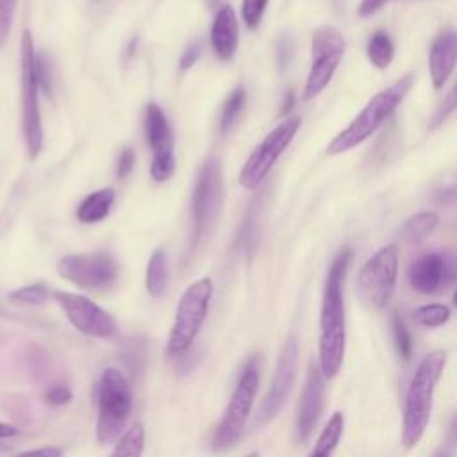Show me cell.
<instances>
[{
  "instance_id": "23",
  "label": "cell",
  "mask_w": 457,
  "mask_h": 457,
  "mask_svg": "<svg viewBox=\"0 0 457 457\" xmlns=\"http://www.w3.org/2000/svg\"><path fill=\"white\" fill-rule=\"evenodd\" d=\"M366 55L370 62L378 68L386 70L395 59V45L386 30H375L366 45Z\"/></svg>"
},
{
  "instance_id": "10",
  "label": "cell",
  "mask_w": 457,
  "mask_h": 457,
  "mask_svg": "<svg viewBox=\"0 0 457 457\" xmlns=\"http://www.w3.org/2000/svg\"><path fill=\"white\" fill-rule=\"evenodd\" d=\"M36 48L29 30L21 36V100H23V134L30 159H36L43 148V125L37 98V80L34 71Z\"/></svg>"
},
{
  "instance_id": "44",
  "label": "cell",
  "mask_w": 457,
  "mask_h": 457,
  "mask_svg": "<svg viewBox=\"0 0 457 457\" xmlns=\"http://www.w3.org/2000/svg\"><path fill=\"white\" fill-rule=\"evenodd\" d=\"M245 457H259V453H257V452H252V453H248V455H245Z\"/></svg>"
},
{
  "instance_id": "17",
  "label": "cell",
  "mask_w": 457,
  "mask_h": 457,
  "mask_svg": "<svg viewBox=\"0 0 457 457\" xmlns=\"http://www.w3.org/2000/svg\"><path fill=\"white\" fill-rule=\"evenodd\" d=\"M320 366L311 364L307 371V378L300 395L298 412H296V437L298 441H307L314 432L321 411H323V398H325V382Z\"/></svg>"
},
{
  "instance_id": "3",
  "label": "cell",
  "mask_w": 457,
  "mask_h": 457,
  "mask_svg": "<svg viewBox=\"0 0 457 457\" xmlns=\"http://www.w3.org/2000/svg\"><path fill=\"white\" fill-rule=\"evenodd\" d=\"M414 82V73L402 75L396 82H393L389 87L377 93L364 109L352 120V123L341 130L327 146L328 155H339L343 152H348L361 143H364L368 137L375 134V130L389 120V116L395 112V109L402 104L405 95L411 91Z\"/></svg>"
},
{
  "instance_id": "1",
  "label": "cell",
  "mask_w": 457,
  "mask_h": 457,
  "mask_svg": "<svg viewBox=\"0 0 457 457\" xmlns=\"http://www.w3.org/2000/svg\"><path fill=\"white\" fill-rule=\"evenodd\" d=\"M352 250L348 246L341 248V252L332 261L321 300V314H320V345H318V359L320 370L325 378H332L337 375L346 346V328H345V298L343 286L346 278V271L350 266Z\"/></svg>"
},
{
  "instance_id": "8",
  "label": "cell",
  "mask_w": 457,
  "mask_h": 457,
  "mask_svg": "<svg viewBox=\"0 0 457 457\" xmlns=\"http://www.w3.org/2000/svg\"><path fill=\"white\" fill-rule=\"evenodd\" d=\"M398 259V246L386 245L361 268L357 277V289L361 298L370 307L382 309L389 302L396 286Z\"/></svg>"
},
{
  "instance_id": "13",
  "label": "cell",
  "mask_w": 457,
  "mask_h": 457,
  "mask_svg": "<svg viewBox=\"0 0 457 457\" xmlns=\"http://www.w3.org/2000/svg\"><path fill=\"white\" fill-rule=\"evenodd\" d=\"M298 341L295 336H289L280 350V355L277 359V366H275V373L270 384V389L266 393V396L262 398L259 411L255 414V427H262L266 423H270L284 407V403L287 402L295 378H296V368H298Z\"/></svg>"
},
{
  "instance_id": "25",
  "label": "cell",
  "mask_w": 457,
  "mask_h": 457,
  "mask_svg": "<svg viewBox=\"0 0 457 457\" xmlns=\"http://www.w3.org/2000/svg\"><path fill=\"white\" fill-rule=\"evenodd\" d=\"M145 427L143 423H136L125 430V434L116 441V446L111 457H143L145 452Z\"/></svg>"
},
{
  "instance_id": "29",
  "label": "cell",
  "mask_w": 457,
  "mask_h": 457,
  "mask_svg": "<svg viewBox=\"0 0 457 457\" xmlns=\"http://www.w3.org/2000/svg\"><path fill=\"white\" fill-rule=\"evenodd\" d=\"M391 328H393V341H395V348L398 352V355L407 362L411 361V355H412V339H411V334L403 323V320L395 314L393 316V321H391Z\"/></svg>"
},
{
  "instance_id": "35",
  "label": "cell",
  "mask_w": 457,
  "mask_h": 457,
  "mask_svg": "<svg viewBox=\"0 0 457 457\" xmlns=\"http://www.w3.org/2000/svg\"><path fill=\"white\" fill-rule=\"evenodd\" d=\"M134 162H136V155H134L132 148H123L120 157H118V164H116L118 179H125L132 171Z\"/></svg>"
},
{
  "instance_id": "45",
  "label": "cell",
  "mask_w": 457,
  "mask_h": 457,
  "mask_svg": "<svg viewBox=\"0 0 457 457\" xmlns=\"http://www.w3.org/2000/svg\"><path fill=\"white\" fill-rule=\"evenodd\" d=\"M453 305L457 307V291H455V295H453Z\"/></svg>"
},
{
  "instance_id": "2",
  "label": "cell",
  "mask_w": 457,
  "mask_h": 457,
  "mask_svg": "<svg viewBox=\"0 0 457 457\" xmlns=\"http://www.w3.org/2000/svg\"><path fill=\"white\" fill-rule=\"evenodd\" d=\"M445 362L446 353L443 350H434L421 359L411 378L405 393L402 420V443L405 448L416 446L428 427L434 391L443 375Z\"/></svg>"
},
{
  "instance_id": "15",
  "label": "cell",
  "mask_w": 457,
  "mask_h": 457,
  "mask_svg": "<svg viewBox=\"0 0 457 457\" xmlns=\"http://www.w3.org/2000/svg\"><path fill=\"white\" fill-rule=\"evenodd\" d=\"M145 136L154 152L150 173L157 182H164L175 171L173 132L166 114L157 104H148L145 109Z\"/></svg>"
},
{
  "instance_id": "34",
  "label": "cell",
  "mask_w": 457,
  "mask_h": 457,
  "mask_svg": "<svg viewBox=\"0 0 457 457\" xmlns=\"http://www.w3.org/2000/svg\"><path fill=\"white\" fill-rule=\"evenodd\" d=\"M71 389L68 387V386H62V384H59V386H52L46 393H45V400H46V403H50V405H54V407H59V405H64V403H68L70 400H71Z\"/></svg>"
},
{
  "instance_id": "28",
  "label": "cell",
  "mask_w": 457,
  "mask_h": 457,
  "mask_svg": "<svg viewBox=\"0 0 457 457\" xmlns=\"http://www.w3.org/2000/svg\"><path fill=\"white\" fill-rule=\"evenodd\" d=\"M9 298L12 302H20V303H29V305H41L50 298V289L37 282V284H29L23 287H18L14 291L9 293Z\"/></svg>"
},
{
  "instance_id": "12",
  "label": "cell",
  "mask_w": 457,
  "mask_h": 457,
  "mask_svg": "<svg viewBox=\"0 0 457 457\" xmlns=\"http://www.w3.org/2000/svg\"><path fill=\"white\" fill-rule=\"evenodd\" d=\"M57 271L68 282L87 291L107 289L118 278L116 261L104 252L66 255L57 262Z\"/></svg>"
},
{
  "instance_id": "39",
  "label": "cell",
  "mask_w": 457,
  "mask_h": 457,
  "mask_svg": "<svg viewBox=\"0 0 457 457\" xmlns=\"http://www.w3.org/2000/svg\"><path fill=\"white\" fill-rule=\"evenodd\" d=\"M18 434V428L12 427V425H7V423H0V439H7V437H12Z\"/></svg>"
},
{
  "instance_id": "9",
  "label": "cell",
  "mask_w": 457,
  "mask_h": 457,
  "mask_svg": "<svg viewBox=\"0 0 457 457\" xmlns=\"http://www.w3.org/2000/svg\"><path fill=\"white\" fill-rule=\"evenodd\" d=\"M345 37L337 29L321 25L314 30L311 45V70L303 87L305 98L316 96L328 86L345 55Z\"/></svg>"
},
{
  "instance_id": "22",
  "label": "cell",
  "mask_w": 457,
  "mask_h": 457,
  "mask_svg": "<svg viewBox=\"0 0 457 457\" xmlns=\"http://www.w3.org/2000/svg\"><path fill=\"white\" fill-rule=\"evenodd\" d=\"M343 428H345V416L341 412H334L328 423L325 425V428L321 430L309 457H330L343 436Z\"/></svg>"
},
{
  "instance_id": "7",
  "label": "cell",
  "mask_w": 457,
  "mask_h": 457,
  "mask_svg": "<svg viewBox=\"0 0 457 457\" xmlns=\"http://www.w3.org/2000/svg\"><path fill=\"white\" fill-rule=\"evenodd\" d=\"M223 200V177L220 161L209 157L198 171L193 191V236L191 250L196 248L214 227Z\"/></svg>"
},
{
  "instance_id": "37",
  "label": "cell",
  "mask_w": 457,
  "mask_h": 457,
  "mask_svg": "<svg viewBox=\"0 0 457 457\" xmlns=\"http://www.w3.org/2000/svg\"><path fill=\"white\" fill-rule=\"evenodd\" d=\"M387 2H389V0H362V2L359 4L357 12H359V16L368 18V16H371V14L378 12V11H380Z\"/></svg>"
},
{
  "instance_id": "30",
  "label": "cell",
  "mask_w": 457,
  "mask_h": 457,
  "mask_svg": "<svg viewBox=\"0 0 457 457\" xmlns=\"http://www.w3.org/2000/svg\"><path fill=\"white\" fill-rule=\"evenodd\" d=\"M457 111V82L452 86V89L446 93V96L443 98V102L439 104V107L436 109V112L430 118L428 129L436 130L437 127H441L453 112Z\"/></svg>"
},
{
  "instance_id": "27",
  "label": "cell",
  "mask_w": 457,
  "mask_h": 457,
  "mask_svg": "<svg viewBox=\"0 0 457 457\" xmlns=\"http://www.w3.org/2000/svg\"><path fill=\"white\" fill-rule=\"evenodd\" d=\"M448 318H450V309L443 303H427V305L414 309V312H412L414 323H418L421 327H428V328L441 327L443 323L448 321Z\"/></svg>"
},
{
  "instance_id": "16",
  "label": "cell",
  "mask_w": 457,
  "mask_h": 457,
  "mask_svg": "<svg viewBox=\"0 0 457 457\" xmlns=\"http://www.w3.org/2000/svg\"><path fill=\"white\" fill-rule=\"evenodd\" d=\"M455 275L457 264L453 259L437 252H428L411 264L409 284L423 295H432L452 282Z\"/></svg>"
},
{
  "instance_id": "5",
  "label": "cell",
  "mask_w": 457,
  "mask_h": 457,
  "mask_svg": "<svg viewBox=\"0 0 457 457\" xmlns=\"http://www.w3.org/2000/svg\"><path fill=\"white\" fill-rule=\"evenodd\" d=\"M212 291H214L212 280L209 277H204L193 282L182 293L175 311V320L171 325L168 345H166V353L170 357H180L193 346L207 318Z\"/></svg>"
},
{
  "instance_id": "26",
  "label": "cell",
  "mask_w": 457,
  "mask_h": 457,
  "mask_svg": "<svg viewBox=\"0 0 457 457\" xmlns=\"http://www.w3.org/2000/svg\"><path fill=\"white\" fill-rule=\"evenodd\" d=\"M245 102H246V91L243 87H236L227 96V100L221 105V114H220L221 134H227L234 127V123L237 121V118L245 107Z\"/></svg>"
},
{
  "instance_id": "38",
  "label": "cell",
  "mask_w": 457,
  "mask_h": 457,
  "mask_svg": "<svg viewBox=\"0 0 457 457\" xmlns=\"http://www.w3.org/2000/svg\"><path fill=\"white\" fill-rule=\"evenodd\" d=\"M16 457H62V452L57 446H43V448L21 452Z\"/></svg>"
},
{
  "instance_id": "6",
  "label": "cell",
  "mask_w": 457,
  "mask_h": 457,
  "mask_svg": "<svg viewBox=\"0 0 457 457\" xmlns=\"http://www.w3.org/2000/svg\"><path fill=\"white\" fill-rule=\"evenodd\" d=\"M259 380H261L259 357L253 355L243 366L239 380L236 384V389L232 391L228 405L223 412V418L214 430V436H212V450L214 452L228 450L241 437L245 425L250 418L253 400L259 391Z\"/></svg>"
},
{
  "instance_id": "24",
  "label": "cell",
  "mask_w": 457,
  "mask_h": 457,
  "mask_svg": "<svg viewBox=\"0 0 457 457\" xmlns=\"http://www.w3.org/2000/svg\"><path fill=\"white\" fill-rule=\"evenodd\" d=\"M437 223H439V216L434 211H423V212H418V214L407 218L403 221L400 232H402L403 239L416 243V241H421L427 236H430L436 230Z\"/></svg>"
},
{
  "instance_id": "11",
  "label": "cell",
  "mask_w": 457,
  "mask_h": 457,
  "mask_svg": "<svg viewBox=\"0 0 457 457\" xmlns=\"http://www.w3.org/2000/svg\"><path fill=\"white\" fill-rule=\"evenodd\" d=\"M300 129V118L293 116L284 121H280L250 154L246 159L241 173L239 182L246 189H255L264 177L270 173L280 154L287 148V145L293 141L296 130Z\"/></svg>"
},
{
  "instance_id": "33",
  "label": "cell",
  "mask_w": 457,
  "mask_h": 457,
  "mask_svg": "<svg viewBox=\"0 0 457 457\" xmlns=\"http://www.w3.org/2000/svg\"><path fill=\"white\" fill-rule=\"evenodd\" d=\"M16 12V0H0V48L9 37Z\"/></svg>"
},
{
  "instance_id": "21",
  "label": "cell",
  "mask_w": 457,
  "mask_h": 457,
  "mask_svg": "<svg viewBox=\"0 0 457 457\" xmlns=\"http://www.w3.org/2000/svg\"><path fill=\"white\" fill-rule=\"evenodd\" d=\"M168 278H170V271H168L166 253L162 250H154V253L148 259L146 277H145V286L148 295L154 298L162 296L168 287Z\"/></svg>"
},
{
  "instance_id": "43",
  "label": "cell",
  "mask_w": 457,
  "mask_h": 457,
  "mask_svg": "<svg viewBox=\"0 0 457 457\" xmlns=\"http://www.w3.org/2000/svg\"><path fill=\"white\" fill-rule=\"evenodd\" d=\"M205 2H207V4H209V5H211V7H214V5H216V4H218V0H205Z\"/></svg>"
},
{
  "instance_id": "36",
  "label": "cell",
  "mask_w": 457,
  "mask_h": 457,
  "mask_svg": "<svg viewBox=\"0 0 457 457\" xmlns=\"http://www.w3.org/2000/svg\"><path fill=\"white\" fill-rule=\"evenodd\" d=\"M202 54V45L198 41H193L186 46L182 57H180V70H189L200 57Z\"/></svg>"
},
{
  "instance_id": "41",
  "label": "cell",
  "mask_w": 457,
  "mask_h": 457,
  "mask_svg": "<svg viewBox=\"0 0 457 457\" xmlns=\"http://www.w3.org/2000/svg\"><path fill=\"white\" fill-rule=\"evenodd\" d=\"M434 457H453V452H452V448L445 446V448H441L439 452H436Z\"/></svg>"
},
{
  "instance_id": "40",
  "label": "cell",
  "mask_w": 457,
  "mask_h": 457,
  "mask_svg": "<svg viewBox=\"0 0 457 457\" xmlns=\"http://www.w3.org/2000/svg\"><path fill=\"white\" fill-rule=\"evenodd\" d=\"M293 102H295V95H293V91H287L286 100H284V105H282V114H286V112H289V111H291Z\"/></svg>"
},
{
  "instance_id": "32",
  "label": "cell",
  "mask_w": 457,
  "mask_h": 457,
  "mask_svg": "<svg viewBox=\"0 0 457 457\" xmlns=\"http://www.w3.org/2000/svg\"><path fill=\"white\" fill-rule=\"evenodd\" d=\"M266 5H268V0H243L241 14L248 29H255L261 23Z\"/></svg>"
},
{
  "instance_id": "18",
  "label": "cell",
  "mask_w": 457,
  "mask_h": 457,
  "mask_svg": "<svg viewBox=\"0 0 457 457\" xmlns=\"http://www.w3.org/2000/svg\"><path fill=\"white\" fill-rule=\"evenodd\" d=\"M457 66V30L439 34L428 52V71L434 89H441Z\"/></svg>"
},
{
  "instance_id": "31",
  "label": "cell",
  "mask_w": 457,
  "mask_h": 457,
  "mask_svg": "<svg viewBox=\"0 0 457 457\" xmlns=\"http://www.w3.org/2000/svg\"><path fill=\"white\" fill-rule=\"evenodd\" d=\"M34 71H36V80H37L39 89H41L45 95H52V91H54L52 70H50V64H48L45 54H36V59H34Z\"/></svg>"
},
{
  "instance_id": "4",
  "label": "cell",
  "mask_w": 457,
  "mask_h": 457,
  "mask_svg": "<svg viewBox=\"0 0 457 457\" xmlns=\"http://www.w3.org/2000/svg\"><path fill=\"white\" fill-rule=\"evenodd\" d=\"M98 443H112L121 436L132 412V389L127 377L116 368H105L96 386Z\"/></svg>"
},
{
  "instance_id": "46",
  "label": "cell",
  "mask_w": 457,
  "mask_h": 457,
  "mask_svg": "<svg viewBox=\"0 0 457 457\" xmlns=\"http://www.w3.org/2000/svg\"><path fill=\"white\" fill-rule=\"evenodd\" d=\"M95 2H100V0H95Z\"/></svg>"
},
{
  "instance_id": "19",
  "label": "cell",
  "mask_w": 457,
  "mask_h": 457,
  "mask_svg": "<svg viewBox=\"0 0 457 457\" xmlns=\"http://www.w3.org/2000/svg\"><path fill=\"white\" fill-rule=\"evenodd\" d=\"M211 46L221 61H227L236 54L237 18L230 5H221L214 16L211 29Z\"/></svg>"
},
{
  "instance_id": "42",
  "label": "cell",
  "mask_w": 457,
  "mask_h": 457,
  "mask_svg": "<svg viewBox=\"0 0 457 457\" xmlns=\"http://www.w3.org/2000/svg\"><path fill=\"white\" fill-rule=\"evenodd\" d=\"M452 437L457 441V418H455V421L452 425Z\"/></svg>"
},
{
  "instance_id": "20",
  "label": "cell",
  "mask_w": 457,
  "mask_h": 457,
  "mask_svg": "<svg viewBox=\"0 0 457 457\" xmlns=\"http://www.w3.org/2000/svg\"><path fill=\"white\" fill-rule=\"evenodd\" d=\"M112 204H114V191L111 187H104L95 193H89L77 207V220L86 225L98 223L111 212Z\"/></svg>"
},
{
  "instance_id": "14",
  "label": "cell",
  "mask_w": 457,
  "mask_h": 457,
  "mask_svg": "<svg viewBox=\"0 0 457 457\" xmlns=\"http://www.w3.org/2000/svg\"><path fill=\"white\" fill-rule=\"evenodd\" d=\"M54 298L68 321L79 332L98 339H112L118 334L116 320L87 296L68 291H55Z\"/></svg>"
}]
</instances>
